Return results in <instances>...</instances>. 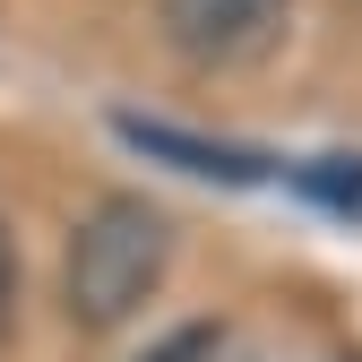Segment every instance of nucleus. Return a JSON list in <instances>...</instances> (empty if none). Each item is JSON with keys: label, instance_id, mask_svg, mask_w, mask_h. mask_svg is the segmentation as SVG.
I'll return each mask as SVG.
<instances>
[{"label": "nucleus", "instance_id": "nucleus-1", "mask_svg": "<svg viewBox=\"0 0 362 362\" xmlns=\"http://www.w3.org/2000/svg\"><path fill=\"white\" fill-rule=\"evenodd\" d=\"M164 267H173V216L139 190H112L78 216L69 259H61V302L78 328H121L164 293Z\"/></svg>", "mask_w": 362, "mask_h": 362}, {"label": "nucleus", "instance_id": "nucleus-3", "mask_svg": "<svg viewBox=\"0 0 362 362\" xmlns=\"http://www.w3.org/2000/svg\"><path fill=\"white\" fill-rule=\"evenodd\" d=\"M224 354V328H181V337H164L147 362H216Z\"/></svg>", "mask_w": 362, "mask_h": 362}, {"label": "nucleus", "instance_id": "nucleus-4", "mask_svg": "<svg viewBox=\"0 0 362 362\" xmlns=\"http://www.w3.org/2000/svg\"><path fill=\"white\" fill-rule=\"evenodd\" d=\"M9 310H18V250H9V233H0V328H9Z\"/></svg>", "mask_w": 362, "mask_h": 362}, {"label": "nucleus", "instance_id": "nucleus-2", "mask_svg": "<svg viewBox=\"0 0 362 362\" xmlns=\"http://www.w3.org/2000/svg\"><path fill=\"white\" fill-rule=\"evenodd\" d=\"M156 26L190 69H250L285 43L293 0H156Z\"/></svg>", "mask_w": 362, "mask_h": 362}]
</instances>
